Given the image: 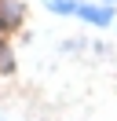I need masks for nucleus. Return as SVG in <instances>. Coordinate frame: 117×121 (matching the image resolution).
I'll use <instances>...</instances> for the list:
<instances>
[{"label":"nucleus","mask_w":117,"mask_h":121,"mask_svg":"<svg viewBox=\"0 0 117 121\" xmlns=\"http://www.w3.org/2000/svg\"><path fill=\"white\" fill-rule=\"evenodd\" d=\"M48 4V11L51 15H62V18H77V8H80V0H44Z\"/></svg>","instance_id":"3"},{"label":"nucleus","mask_w":117,"mask_h":121,"mask_svg":"<svg viewBox=\"0 0 117 121\" xmlns=\"http://www.w3.org/2000/svg\"><path fill=\"white\" fill-rule=\"evenodd\" d=\"M22 18H26V4H22V0H0V30L4 33L18 30Z\"/></svg>","instance_id":"2"},{"label":"nucleus","mask_w":117,"mask_h":121,"mask_svg":"<svg viewBox=\"0 0 117 121\" xmlns=\"http://www.w3.org/2000/svg\"><path fill=\"white\" fill-rule=\"evenodd\" d=\"M77 18L88 26H99V30H106V26L117 22V11L113 4H99V0H80V8H77Z\"/></svg>","instance_id":"1"},{"label":"nucleus","mask_w":117,"mask_h":121,"mask_svg":"<svg viewBox=\"0 0 117 121\" xmlns=\"http://www.w3.org/2000/svg\"><path fill=\"white\" fill-rule=\"evenodd\" d=\"M99 4H117V0H99Z\"/></svg>","instance_id":"5"},{"label":"nucleus","mask_w":117,"mask_h":121,"mask_svg":"<svg viewBox=\"0 0 117 121\" xmlns=\"http://www.w3.org/2000/svg\"><path fill=\"white\" fill-rule=\"evenodd\" d=\"M11 70H15V52L0 40V73H11Z\"/></svg>","instance_id":"4"}]
</instances>
